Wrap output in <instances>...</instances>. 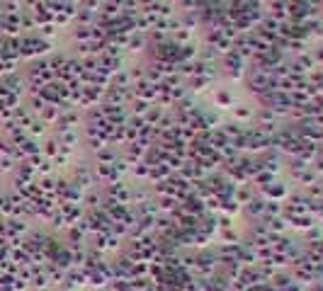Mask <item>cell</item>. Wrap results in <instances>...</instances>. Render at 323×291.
<instances>
[{
  "label": "cell",
  "instance_id": "cell-2",
  "mask_svg": "<svg viewBox=\"0 0 323 291\" xmlns=\"http://www.w3.org/2000/svg\"><path fill=\"white\" fill-rule=\"evenodd\" d=\"M32 291H49V289H32Z\"/></svg>",
  "mask_w": 323,
  "mask_h": 291
},
{
  "label": "cell",
  "instance_id": "cell-1",
  "mask_svg": "<svg viewBox=\"0 0 323 291\" xmlns=\"http://www.w3.org/2000/svg\"><path fill=\"white\" fill-rule=\"evenodd\" d=\"M284 291H304V284H299V281H292V284Z\"/></svg>",
  "mask_w": 323,
  "mask_h": 291
}]
</instances>
